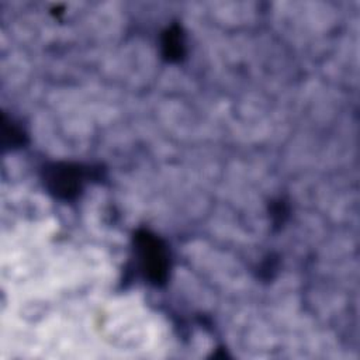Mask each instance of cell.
<instances>
[{"label": "cell", "mask_w": 360, "mask_h": 360, "mask_svg": "<svg viewBox=\"0 0 360 360\" xmlns=\"http://www.w3.org/2000/svg\"><path fill=\"white\" fill-rule=\"evenodd\" d=\"M135 246L148 278L155 284L165 283L169 273V255L163 242L155 235L142 231L135 236Z\"/></svg>", "instance_id": "1"}, {"label": "cell", "mask_w": 360, "mask_h": 360, "mask_svg": "<svg viewBox=\"0 0 360 360\" xmlns=\"http://www.w3.org/2000/svg\"><path fill=\"white\" fill-rule=\"evenodd\" d=\"M84 180L83 169L72 163H53L44 172L48 190L59 198H73L82 188Z\"/></svg>", "instance_id": "2"}, {"label": "cell", "mask_w": 360, "mask_h": 360, "mask_svg": "<svg viewBox=\"0 0 360 360\" xmlns=\"http://www.w3.org/2000/svg\"><path fill=\"white\" fill-rule=\"evenodd\" d=\"M163 53L169 60H179L184 53L183 35L179 27H172L163 37Z\"/></svg>", "instance_id": "3"}]
</instances>
